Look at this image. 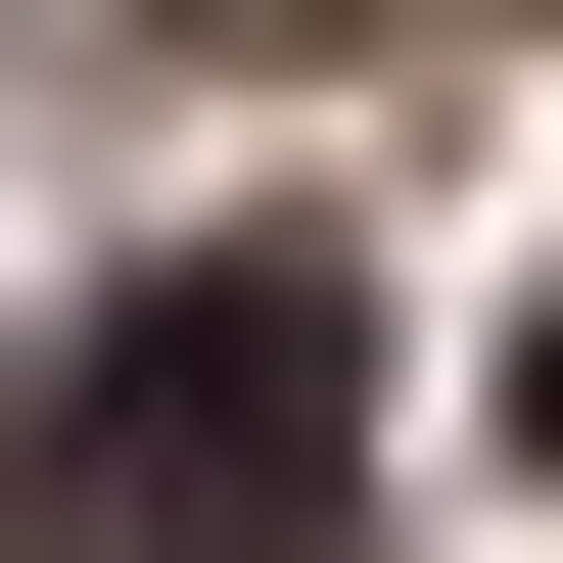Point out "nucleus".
Listing matches in <instances>:
<instances>
[{
  "label": "nucleus",
  "instance_id": "1",
  "mask_svg": "<svg viewBox=\"0 0 563 563\" xmlns=\"http://www.w3.org/2000/svg\"><path fill=\"white\" fill-rule=\"evenodd\" d=\"M329 470H376L329 235H188V282H95V376H0V563H329Z\"/></svg>",
  "mask_w": 563,
  "mask_h": 563
},
{
  "label": "nucleus",
  "instance_id": "2",
  "mask_svg": "<svg viewBox=\"0 0 563 563\" xmlns=\"http://www.w3.org/2000/svg\"><path fill=\"white\" fill-rule=\"evenodd\" d=\"M517 422H563V329H517Z\"/></svg>",
  "mask_w": 563,
  "mask_h": 563
}]
</instances>
